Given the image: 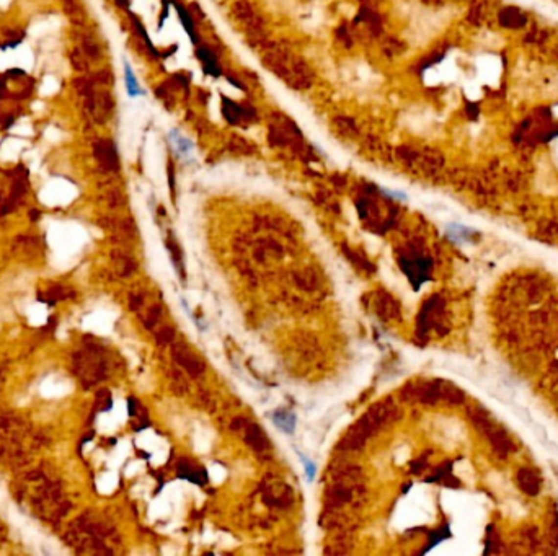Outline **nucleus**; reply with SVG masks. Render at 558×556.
Returning <instances> with one entry per match:
<instances>
[{
	"label": "nucleus",
	"mask_w": 558,
	"mask_h": 556,
	"mask_svg": "<svg viewBox=\"0 0 558 556\" xmlns=\"http://www.w3.org/2000/svg\"><path fill=\"white\" fill-rule=\"evenodd\" d=\"M301 460H302V463H303V470H305V473H307V480L308 481H312L313 480V476H315V465H313V463L308 460V458H305V457H302L301 455Z\"/></svg>",
	"instance_id": "nucleus-3"
},
{
	"label": "nucleus",
	"mask_w": 558,
	"mask_h": 556,
	"mask_svg": "<svg viewBox=\"0 0 558 556\" xmlns=\"http://www.w3.org/2000/svg\"><path fill=\"white\" fill-rule=\"evenodd\" d=\"M274 423L278 424V427H281L282 431L286 432H292L294 431V423H296V418L292 416V414H287V416H284V414H279V418H273Z\"/></svg>",
	"instance_id": "nucleus-2"
},
{
	"label": "nucleus",
	"mask_w": 558,
	"mask_h": 556,
	"mask_svg": "<svg viewBox=\"0 0 558 556\" xmlns=\"http://www.w3.org/2000/svg\"><path fill=\"white\" fill-rule=\"evenodd\" d=\"M126 87H127V91H129L131 96H137L140 95V89H139V84H137L134 74H132L131 67L126 66Z\"/></svg>",
	"instance_id": "nucleus-1"
},
{
	"label": "nucleus",
	"mask_w": 558,
	"mask_h": 556,
	"mask_svg": "<svg viewBox=\"0 0 558 556\" xmlns=\"http://www.w3.org/2000/svg\"><path fill=\"white\" fill-rule=\"evenodd\" d=\"M382 191H384L385 194H389V196L394 198V199H400V201H405V199H406L405 194L400 193V191H390V189H382Z\"/></svg>",
	"instance_id": "nucleus-4"
}]
</instances>
